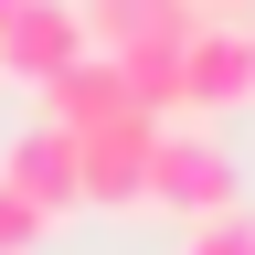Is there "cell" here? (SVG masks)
Wrapping results in <instances>:
<instances>
[{"mask_svg": "<svg viewBox=\"0 0 255 255\" xmlns=\"http://www.w3.org/2000/svg\"><path fill=\"white\" fill-rule=\"evenodd\" d=\"M149 202H159V213H181V223L234 213V149H223L213 128H170V117H159V149H149Z\"/></svg>", "mask_w": 255, "mask_h": 255, "instance_id": "6da1fadb", "label": "cell"}, {"mask_svg": "<svg viewBox=\"0 0 255 255\" xmlns=\"http://www.w3.org/2000/svg\"><path fill=\"white\" fill-rule=\"evenodd\" d=\"M43 234H53V223H43V213H32V202H21V191H11V181H0V255H32V245H43Z\"/></svg>", "mask_w": 255, "mask_h": 255, "instance_id": "9c48e42d", "label": "cell"}, {"mask_svg": "<svg viewBox=\"0 0 255 255\" xmlns=\"http://www.w3.org/2000/svg\"><path fill=\"white\" fill-rule=\"evenodd\" d=\"M11 11H21V0H0V21H11Z\"/></svg>", "mask_w": 255, "mask_h": 255, "instance_id": "30bf717a", "label": "cell"}, {"mask_svg": "<svg viewBox=\"0 0 255 255\" xmlns=\"http://www.w3.org/2000/svg\"><path fill=\"white\" fill-rule=\"evenodd\" d=\"M138 96H128V75L107 53H75L64 75L43 85V128H64V138H85V128H107V117H128Z\"/></svg>", "mask_w": 255, "mask_h": 255, "instance_id": "52a82bcc", "label": "cell"}, {"mask_svg": "<svg viewBox=\"0 0 255 255\" xmlns=\"http://www.w3.org/2000/svg\"><path fill=\"white\" fill-rule=\"evenodd\" d=\"M75 53H96L75 0H21V11L0 21V75H11V85H32V96H43V85H53Z\"/></svg>", "mask_w": 255, "mask_h": 255, "instance_id": "277c9868", "label": "cell"}, {"mask_svg": "<svg viewBox=\"0 0 255 255\" xmlns=\"http://www.w3.org/2000/svg\"><path fill=\"white\" fill-rule=\"evenodd\" d=\"M75 11H85V43L96 53L138 64V53H181L191 21H202V0H75Z\"/></svg>", "mask_w": 255, "mask_h": 255, "instance_id": "5b68a950", "label": "cell"}, {"mask_svg": "<svg viewBox=\"0 0 255 255\" xmlns=\"http://www.w3.org/2000/svg\"><path fill=\"white\" fill-rule=\"evenodd\" d=\"M181 255H255V213H213V223H191Z\"/></svg>", "mask_w": 255, "mask_h": 255, "instance_id": "ba28073f", "label": "cell"}, {"mask_svg": "<svg viewBox=\"0 0 255 255\" xmlns=\"http://www.w3.org/2000/svg\"><path fill=\"white\" fill-rule=\"evenodd\" d=\"M0 181H11L21 202L43 213V223H64V213L85 202V181H75V138H64V128H43V117H32L21 138L0 149Z\"/></svg>", "mask_w": 255, "mask_h": 255, "instance_id": "8992f818", "label": "cell"}, {"mask_svg": "<svg viewBox=\"0 0 255 255\" xmlns=\"http://www.w3.org/2000/svg\"><path fill=\"white\" fill-rule=\"evenodd\" d=\"M245 32H255V21H245Z\"/></svg>", "mask_w": 255, "mask_h": 255, "instance_id": "8fae6325", "label": "cell"}, {"mask_svg": "<svg viewBox=\"0 0 255 255\" xmlns=\"http://www.w3.org/2000/svg\"><path fill=\"white\" fill-rule=\"evenodd\" d=\"M181 107H202V117L255 107V32L245 21H191V43H181Z\"/></svg>", "mask_w": 255, "mask_h": 255, "instance_id": "3957f363", "label": "cell"}, {"mask_svg": "<svg viewBox=\"0 0 255 255\" xmlns=\"http://www.w3.org/2000/svg\"><path fill=\"white\" fill-rule=\"evenodd\" d=\"M149 149H159V117H149V107L85 128V138H75V181H85V202H107V213L149 202Z\"/></svg>", "mask_w": 255, "mask_h": 255, "instance_id": "7a4b0ae2", "label": "cell"}]
</instances>
